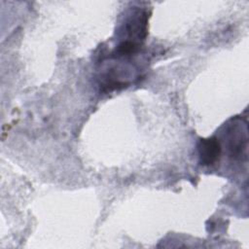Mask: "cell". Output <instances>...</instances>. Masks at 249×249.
<instances>
[{
  "label": "cell",
  "mask_w": 249,
  "mask_h": 249,
  "mask_svg": "<svg viewBox=\"0 0 249 249\" xmlns=\"http://www.w3.org/2000/svg\"><path fill=\"white\" fill-rule=\"evenodd\" d=\"M221 145L216 137L202 138L197 143L199 162L203 165H211L217 161L221 155Z\"/></svg>",
  "instance_id": "1"
},
{
  "label": "cell",
  "mask_w": 249,
  "mask_h": 249,
  "mask_svg": "<svg viewBox=\"0 0 249 249\" xmlns=\"http://www.w3.org/2000/svg\"><path fill=\"white\" fill-rule=\"evenodd\" d=\"M230 132V150L232 157H238L242 155L243 151H246L247 147V133L242 135L241 128L237 124L231 126Z\"/></svg>",
  "instance_id": "2"
}]
</instances>
